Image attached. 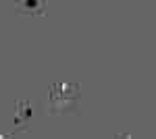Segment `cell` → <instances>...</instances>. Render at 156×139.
Instances as JSON below:
<instances>
[{
    "label": "cell",
    "mask_w": 156,
    "mask_h": 139,
    "mask_svg": "<svg viewBox=\"0 0 156 139\" xmlns=\"http://www.w3.org/2000/svg\"><path fill=\"white\" fill-rule=\"evenodd\" d=\"M46 9H48L46 0H17L15 2V12L17 15H36V17H42V15H46Z\"/></svg>",
    "instance_id": "cell-1"
},
{
    "label": "cell",
    "mask_w": 156,
    "mask_h": 139,
    "mask_svg": "<svg viewBox=\"0 0 156 139\" xmlns=\"http://www.w3.org/2000/svg\"><path fill=\"white\" fill-rule=\"evenodd\" d=\"M115 139H131V135H129V133H117Z\"/></svg>",
    "instance_id": "cell-2"
}]
</instances>
